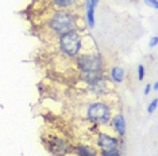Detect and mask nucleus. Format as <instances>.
<instances>
[{"mask_svg": "<svg viewBox=\"0 0 158 156\" xmlns=\"http://www.w3.org/2000/svg\"><path fill=\"white\" fill-rule=\"evenodd\" d=\"M111 78H112L114 82L120 84L123 82L124 80V70L122 69L120 66H114L112 70H111Z\"/></svg>", "mask_w": 158, "mask_h": 156, "instance_id": "11", "label": "nucleus"}, {"mask_svg": "<svg viewBox=\"0 0 158 156\" xmlns=\"http://www.w3.org/2000/svg\"><path fill=\"white\" fill-rule=\"evenodd\" d=\"M111 124H112V128L115 129V132L120 136H123L126 133V121L123 115H115L114 117H111Z\"/></svg>", "mask_w": 158, "mask_h": 156, "instance_id": "7", "label": "nucleus"}, {"mask_svg": "<svg viewBox=\"0 0 158 156\" xmlns=\"http://www.w3.org/2000/svg\"><path fill=\"white\" fill-rule=\"evenodd\" d=\"M58 47L64 55L76 58L82 47V37L78 31H70V33L60 35Z\"/></svg>", "mask_w": 158, "mask_h": 156, "instance_id": "2", "label": "nucleus"}, {"mask_svg": "<svg viewBox=\"0 0 158 156\" xmlns=\"http://www.w3.org/2000/svg\"><path fill=\"white\" fill-rule=\"evenodd\" d=\"M78 2L80 0H52V6L58 10H68L69 11L70 8L77 6Z\"/></svg>", "mask_w": 158, "mask_h": 156, "instance_id": "8", "label": "nucleus"}, {"mask_svg": "<svg viewBox=\"0 0 158 156\" xmlns=\"http://www.w3.org/2000/svg\"><path fill=\"white\" fill-rule=\"evenodd\" d=\"M48 28L54 35H62L70 31H77L78 28V20L77 15L68 10H58L53 12L48 22Z\"/></svg>", "mask_w": 158, "mask_h": 156, "instance_id": "1", "label": "nucleus"}, {"mask_svg": "<svg viewBox=\"0 0 158 156\" xmlns=\"http://www.w3.org/2000/svg\"><path fill=\"white\" fill-rule=\"evenodd\" d=\"M50 150L56 155H65L69 151V144L62 139L53 137V139H50Z\"/></svg>", "mask_w": 158, "mask_h": 156, "instance_id": "6", "label": "nucleus"}, {"mask_svg": "<svg viewBox=\"0 0 158 156\" xmlns=\"http://www.w3.org/2000/svg\"><path fill=\"white\" fill-rule=\"evenodd\" d=\"M156 108H157V98H156V100H153L152 104L147 106V112H149V113H153L154 111H156Z\"/></svg>", "mask_w": 158, "mask_h": 156, "instance_id": "14", "label": "nucleus"}, {"mask_svg": "<svg viewBox=\"0 0 158 156\" xmlns=\"http://www.w3.org/2000/svg\"><path fill=\"white\" fill-rule=\"evenodd\" d=\"M91 3H92V4L95 6V7H96V4H98V3H99V0H91Z\"/></svg>", "mask_w": 158, "mask_h": 156, "instance_id": "18", "label": "nucleus"}, {"mask_svg": "<svg viewBox=\"0 0 158 156\" xmlns=\"http://www.w3.org/2000/svg\"><path fill=\"white\" fill-rule=\"evenodd\" d=\"M96 144H98V147L102 150V152H107V151L118 150V147H119V140L108 133L100 132L98 135V137H96Z\"/></svg>", "mask_w": 158, "mask_h": 156, "instance_id": "5", "label": "nucleus"}, {"mask_svg": "<svg viewBox=\"0 0 158 156\" xmlns=\"http://www.w3.org/2000/svg\"><path fill=\"white\" fill-rule=\"evenodd\" d=\"M88 121H91L92 124H99V125H104L108 124L111 121L112 117V109L107 102L102 101H96L88 105L87 113H85Z\"/></svg>", "mask_w": 158, "mask_h": 156, "instance_id": "3", "label": "nucleus"}, {"mask_svg": "<svg viewBox=\"0 0 158 156\" xmlns=\"http://www.w3.org/2000/svg\"><path fill=\"white\" fill-rule=\"evenodd\" d=\"M157 46V37H153L150 39V47H156Z\"/></svg>", "mask_w": 158, "mask_h": 156, "instance_id": "16", "label": "nucleus"}, {"mask_svg": "<svg viewBox=\"0 0 158 156\" xmlns=\"http://www.w3.org/2000/svg\"><path fill=\"white\" fill-rule=\"evenodd\" d=\"M76 67L80 72H92L98 73L103 72L104 61L102 55L98 53H85V54H78L74 59Z\"/></svg>", "mask_w": 158, "mask_h": 156, "instance_id": "4", "label": "nucleus"}, {"mask_svg": "<svg viewBox=\"0 0 158 156\" xmlns=\"http://www.w3.org/2000/svg\"><path fill=\"white\" fill-rule=\"evenodd\" d=\"M145 3L147 6H150V7H153V8H158V2L157 0H145Z\"/></svg>", "mask_w": 158, "mask_h": 156, "instance_id": "15", "label": "nucleus"}, {"mask_svg": "<svg viewBox=\"0 0 158 156\" xmlns=\"http://www.w3.org/2000/svg\"><path fill=\"white\" fill-rule=\"evenodd\" d=\"M150 89H152V86H150V85H146V88H145V94H149V93H150Z\"/></svg>", "mask_w": 158, "mask_h": 156, "instance_id": "17", "label": "nucleus"}, {"mask_svg": "<svg viewBox=\"0 0 158 156\" xmlns=\"http://www.w3.org/2000/svg\"><path fill=\"white\" fill-rule=\"evenodd\" d=\"M74 152L80 156H98V151L95 147H89V145H84V144H78L74 148Z\"/></svg>", "mask_w": 158, "mask_h": 156, "instance_id": "9", "label": "nucleus"}, {"mask_svg": "<svg viewBox=\"0 0 158 156\" xmlns=\"http://www.w3.org/2000/svg\"><path fill=\"white\" fill-rule=\"evenodd\" d=\"M102 156H120V152H119V150H112V151L103 152Z\"/></svg>", "mask_w": 158, "mask_h": 156, "instance_id": "12", "label": "nucleus"}, {"mask_svg": "<svg viewBox=\"0 0 158 156\" xmlns=\"http://www.w3.org/2000/svg\"><path fill=\"white\" fill-rule=\"evenodd\" d=\"M145 78V66H138V80L142 81Z\"/></svg>", "mask_w": 158, "mask_h": 156, "instance_id": "13", "label": "nucleus"}, {"mask_svg": "<svg viewBox=\"0 0 158 156\" xmlns=\"http://www.w3.org/2000/svg\"><path fill=\"white\" fill-rule=\"evenodd\" d=\"M153 89H154V90L158 89V84H154V85H153Z\"/></svg>", "mask_w": 158, "mask_h": 156, "instance_id": "19", "label": "nucleus"}, {"mask_svg": "<svg viewBox=\"0 0 158 156\" xmlns=\"http://www.w3.org/2000/svg\"><path fill=\"white\" fill-rule=\"evenodd\" d=\"M85 10H87V22L89 27L95 26V6L91 0H85Z\"/></svg>", "mask_w": 158, "mask_h": 156, "instance_id": "10", "label": "nucleus"}]
</instances>
